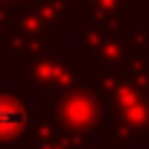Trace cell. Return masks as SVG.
I'll return each mask as SVG.
<instances>
[{
    "mask_svg": "<svg viewBox=\"0 0 149 149\" xmlns=\"http://www.w3.org/2000/svg\"><path fill=\"white\" fill-rule=\"evenodd\" d=\"M26 105L18 100V97H0V143L6 140H18L24 132H26Z\"/></svg>",
    "mask_w": 149,
    "mask_h": 149,
    "instance_id": "1",
    "label": "cell"
}]
</instances>
